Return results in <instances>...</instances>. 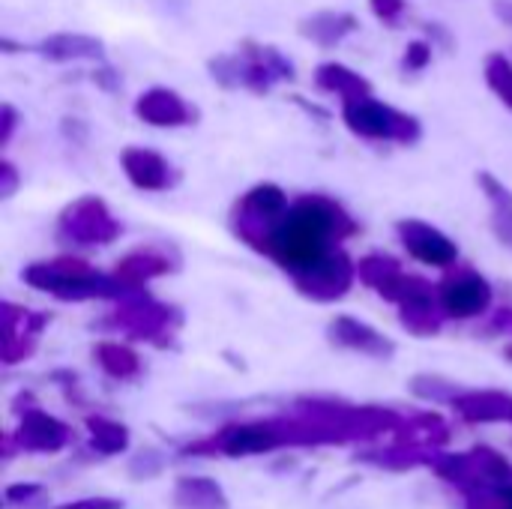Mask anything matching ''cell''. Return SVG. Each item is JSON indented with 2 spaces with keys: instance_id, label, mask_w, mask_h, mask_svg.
<instances>
[{
  "instance_id": "obj_1",
  "label": "cell",
  "mask_w": 512,
  "mask_h": 509,
  "mask_svg": "<svg viewBox=\"0 0 512 509\" xmlns=\"http://www.w3.org/2000/svg\"><path fill=\"white\" fill-rule=\"evenodd\" d=\"M444 483L456 486L465 498L495 492L512 480V465L492 447H474L468 453L429 456L426 462Z\"/></svg>"
},
{
  "instance_id": "obj_2",
  "label": "cell",
  "mask_w": 512,
  "mask_h": 509,
  "mask_svg": "<svg viewBox=\"0 0 512 509\" xmlns=\"http://www.w3.org/2000/svg\"><path fill=\"white\" fill-rule=\"evenodd\" d=\"M282 444H291L288 426H279V423H246V426H228L219 438H213V450L210 453H222L228 459H246V456L273 453Z\"/></svg>"
},
{
  "instance_id": "obj_3",
  "label": "cell",
  "mask_w": 512,
  "mask_h": 509,
  "mask_svg": "<svg viewBox=\"0 0 512 509\" xmlns=\"http://www.w3.org/2000/svg\"><path fill=\"white\" fill-rule=\"evenodd\" d=\"M15 441L27 453H60L69 441V426L45 411H27L18 423Z\"/></svg>"
},
{
  "instance_id": "obj_4",
  "label": "cell",
  "mask_w": 512,
  "mask_h": 509,
  "mask_svg": "<svg viewBox=\"0 0 512 509\" xmlns=\"http://www.w3.org/2000/svg\"><path fill=\"white\" fill-rule=\"evenodd\" d=\"M177 509H231L222 486L210 477H180L174 483Z\"/></svg>"
},
{
  "instance_id": "obj_5",
  "label": "cell",
  "mask_w": 512,
  "mask_h": 509,
  "mask_svg": "<svg viewBox=\"0 0 512 509\" xmlns=\"http://www.w3.org/2000/svg\"><path fill=\"white\" fill-rule=\"evenodd\" d=\"M90 429V447L102 456H120L129 447V429L123 423L105 420V417H90L87 420Z\"/></svg>"
},
{
  "instance_id": "obj_6",
  "label": "cell",
  "mask_w": 512,
  "mask_h": 509,
  "mask_svg": "<svg viewBox=\"0 0 512 509\" xmlns=\"http://www.w3.org/2000/svg\"><path fill=\"white\" fill-rule=\"evenodd\" d=\"M162 471H165V456H162L159 450H141V453H135V456L129 459V465H126V474H129V480H135V483L156 480Z\"/></svg>"
},
{
  "instance_id": "obj_7",
  "label": "cell",
  "mask_w": 512,
  "mask_h": 509,
  "mask_svg": "<svg viewBox=\"0 0 512 509\" xmlns=\"http://www.w3.org/2000/svg\"><path fill=\"white\" fill-rule=\"evenodd\" d=\"M99 360H102V366H105L111 375H117V378L135 372V357L126 354V351H120V348H102Z\"/></svg>"
},
{
  "instance_id": "obj_8",
  "label": "cell",
  "mask_w": 512,
  "mask_h": 509,
  "mask_svg": "<svg viewBox=\"0 0 512 509\" xmlns=\"http://www.w3.org/2000/svg\"><path fill=\"white\" fill-rule=\"evenodd\" d=\"M45 489L39 486V483H12V486H6V492H3V501L9 504V507H15V504H27V501H33V498H39Z\"/></svg>"
},
{
  "instance_id": "obj_9",
  "label": "cell",
  "mask_w": 512,
  "mask_h": 509,
  "mask_svg": "<svg viewBox=\"0 0 512 509\" xmlns=\"http://www.w3.org/2000/svg\"><path fill=\"white\" fill-rule=\"evenodd\" d=\"M51 509H123V501L117 498H102V495H93V498H78V501H66V504H57Z\"/></svg>"
}]
</instances>
